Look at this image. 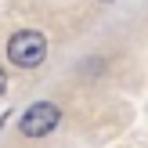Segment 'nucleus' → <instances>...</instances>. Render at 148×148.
<instances>
[{"label": "nucleus", "mask_w": 148, "mask_h": 148, "mask_svg": "<svg viewBox=\"0 0 148 148\" xmlns=\"http://www.w3.org/2000/svg\"><path fill=\"white\" fill-rule=\"evenodd\" d=\"M43 54H47V40H43V33H33V29L14 33L11 43H7V58H11L18 69H33V65H40Z\"/></svg>", "instance_id": "1"}, {"label": "nucleus", "mask_w": 148, "mask_h": 148, "mask_svg": "<svg viewBox=\"0 0 148 148\" xmlns=\"http://www.w3.org/2000/svg\"><path fill=\"white\" fill-rule=\"evenodd\" d=\"M54 127H58V105H51V101H36V105L22 116V123H18V130L25 137H43Z\"/></svg>", "instance_id": "2"}, {"label": "nucleus", "mask_w": 148, "mask_h": 148, "mask_svg": "<svg viewBox=\"0 0 148 148\" xmlns=\"http://www.w3.org/2000/svg\"><path fill=\"white\" fill-rule=\"evenodd\" d=\"M4 87H7V76H4V69H0V94H4Z\"/></svg>", "instance_id": "3"}]
</instances>
